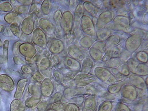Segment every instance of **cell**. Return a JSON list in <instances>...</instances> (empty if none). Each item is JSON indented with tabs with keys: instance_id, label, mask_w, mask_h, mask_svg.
<instances>
[{
	"instance_id": "cell-1",
	"label": "cell",
	"mask_w": 148,
	"mask_h": 111,
	"mask_svg": "<svg viewBox=\"0 0 148 111\" xmlns=\"http://www.w3.org/2000/svg\"><path fill=\"white\" fill-rule=\"evenodd\" d=\"M124 89L122 93H123V95L126 97L128 95L127 98H135L136 97V93L135 89L132 86H130V88H129V90H128L127 89H124Z\"/></svg>"
},
{
	"instance_id": "cell-2",
	"label": "cell",
	"mask_w": 148,
	"mask_h": 111,
	"mask_svg": "<svg viewBox=\"0 0 148 111\" xmlns=\"http://www.w3.org/2000/svg\"><path fill=\"white\" fill-rule=\"evenodd\" d=\"M122 83L116 84L111 85L108 88L109 91L111 93H116L117 91H118L120 89L122 86Z\"/></svg>"
}]
</instances>
